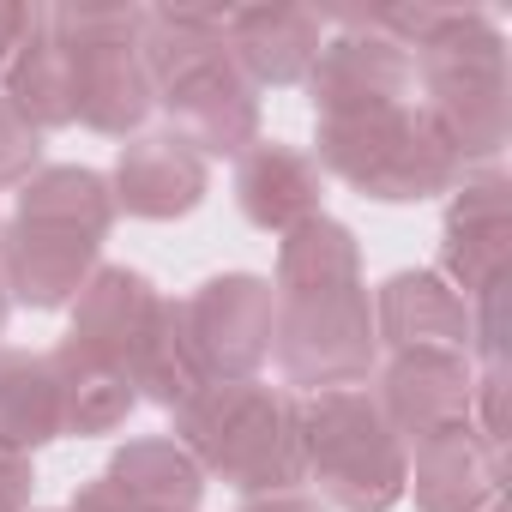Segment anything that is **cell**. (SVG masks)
<instances>
[{
    "mask_svg": "<svg viewBox=\"0 0 512 512\" xmlns=\"http://www.w3.org/2000/svg\"><path fill=\"white\" fill-rule=\"evenodd\" d=\"M49 362H55V380H61V428L67 434H115V428H127V416L139 410V392H133L127 368L97 362V356H85L73 344H55Z\"/></svg>",
    "mask_w": 512,
    "mask_h": 512,
    "instance_id": "cell-23",
    "label": "cell"
},
{
    "mask_svg": "<svg viewBox=\"0 0 512 512\" xmlns=\"http://www.w3.org/2000/svg\"><path fill=\"white\" fill-rule=\"evenodd\" d=\"M49 37L73 55V121L103 139L145 133L157 85L145 73V7H49Z\"/></svg>",
    "mask_w": 512,
    "mask_h": 512,
    "instance_id": "cell-6",
    "label": "cell"
},
{
    "mask_svg": "<svg viewBox=\"0 0 512 512\" xmlns=\"http://www.w3.org/2000/svg\"><path fill=\"white\" fill-rule=\"evenodd\" d=\"M320 175L356 187L362 199L380 205H422L458 187L464 163L446 145V133L428 121V109L392 103V109H368V115H344V121H314V151Z\"/></svg>",
    "mask_w": 512,
    "mask_h": 512,
    "instance_id": "cell-4",
    "label": "cell"
},
{
    "mask_svg": "<svg viewBox=\"0 0 512 512\" xmlns=\"http://www.w3.org/2000/svg\"><path fill=\"white\" fill-rule=\"evenodd\" d=\"M7 314H13V296H7V284H0V332H7Z\"/></svg>",
    "mask_w": 512,
    "mask_h": 512,
    "instance_id": "cell-33",
    "label": "cell"
},
{
    "mask_svg": "<svg viewBox=\"0 0 512 512\" xmlns=\"http://www.w3.org/2000/svg\"><path fill=\"white\" fill-rule=\"evenodd\" d=\"M302 85H308L314 121H344V115H368V109H392V103L416 97L410 55L386 37H368V31L326 37L314 55V73Z\"/></svg>",
    "mask_w": 512,
    "mask_h": 512,
    "instance_id": "cell-13",
    "label": "cell"
},
{
    "mask_svg": "<svg viewBox=\"0 0 512 512\" xmlns=\"http://www.w3.org/2000/svg\"><path fill=\"white\" fill-rule=\"evenodd\" d=\"M302 428V482L332 512H392L404 500L410 446L374 404V386H338L296 398Z\"/></svg>",
    "mask_w": 512,
    "mask_h": 512,
    "instance_id": "cell-5",
    "label": "cell"
},
{
    "mask_svg": "<svg viewBox=\"0 0 512 512\" xmlns=\"http://www.w3.org/2000/svg\"><path fill=\"white\" fill-rule=\"evenodd\" d=\"M488 512H506V500H494V506H488Z\"/></svg>",
    "mask_w": 512,
    "mask_h": 512,
    "instance_id": "cell-34",
    "label": "cell"
},
{
    "mask_svg": "<svg viewBox=\"0 0 512 512\" xmlns=\"http://www.w3.org/2000/svg\"><path fill=\"white\" fill-rule=\"evenodd\" d=\"M241 512H326L314 494L290 488V494H260V500H241Z\"/></svg>",
    "mask_w": 512,
    "mask_h": 512,
    "instance_id": "cell-32",
    "label": "cell"
},
{
    "mask_svg": "<svg viewBox=\"0 0 512 512\" xmlns=\"http://www.w3.org/2000/svg\"><path fill=\"white\" fill-rule=\"evenodd\" d=\"M97 266H103V241L91 235L31 223V217L0 223V284H7L13 308H31V314L73 308V296L91 284Z\"/></svg>",
    "mask_w": 512,
    "mask_h": 512,
    "instance_id": "cell-12",
    "label": "cell"
},
{
    "mask_svg": "<svg viewBox=\"0 0 512 512\" xmlns=\"http://www.w3.org/2000/svg\"><path fill=\"white\" fill-rule=\"evenodd\" d=\"M500 488H506V458L488 452L470 428L410 446L404 494L416 500V512H488Z\"/></svg>",
    "mask_w": 512,
    "mask_h": 512,
    "instance_id": "cell-18",
    "label": "cell"
},
{
    "mask_svg": "<svg viewBox=\"0 0 512 512\" xmlns=\"http://www.w3.org/2000/svg\"><path fill=\"white\" fill-rule=\"evenodd\" d=\"M223 43L235 73L253 91H290L314 73V55L326 43V19L314 7H229Z\"/></svg>",
    "mask_w": 512,
    "mask_h": 512,
    "instance_id": "cell-14",
    "label": "cell"
},
{
    "mask_svg": "<svg viewBox=\"0 0 512 512\" xmlns=\"http://www.w3.org/2000/svg\"><path fill=\"white\" fill-rule=\"evenodd\" d=\"M199 386H211V380H205V368H199V356H193L181 302L163 296L157 314H151V326H145V338H139V350H133V392H139V404L181 410Z\"/></svg>",
    "mask_w": 512,
    "mask_h": 512,
    "instance_id": "cell-24",
    "label": "cell"
},
{
    "mask_svg": "<svg viewBox=\"0 0 512 512\" xmlns=\"http://www.w3.org/2000/svg\"><path fill=\"white\" fill-rule=\"evenodd\" d=\"M512 266V181L500 169H464L440 223V278L470 302Z\"/></svg>",
    "mask_w": 512,
    "mask_h": 512,
    "instance_id": "cell-9",
    "label": "cell"
},
{
    "mask_svg": "<svg viewBox=\"0 0 512 512\" xmlns=\"http://www.w3.org/2000/svg\"><path fill=\"white\" fill-rule=\"evenodd\" d=\"M181 320L205 380H260L272 362L278 290L260 272H217L193 296H181Z\"/></svg>",
    "mask_w": 512,
    "mask_h": 512,
    "instance_id": "cell-8",
    "label": "cell"
},
{
    "mask_svg": "<svg viewBox=\"0 0 512 512\" xmlns=\"http://www.w3.org/2000/svg\"><path fill=\"white\" fill-rule=\"evenodd\" d=\"M169 440L193 452L205 482L217 476L241 500L302 488V428L296 392L266 380H211L181 410H169Z\"/></svg>",
    "mask_w": 512,
    "mask_h": 512,
    "instance_id": "cell-2",
    "label": "cell"
},
{
    "mask_svg": "<svg viewBox=\"0 0 512 512\" xmlns=\"http://www.w3.org/2000/svg\"><path fill=\"white\" fill-rule=\"evenodd\" d=\"M470 380L476 362L470 356H446V350H398L374 368V404L392 422V434L404 446H422L434 434L470 428Z\"/></svg>",
    "mask_w": 512,
    "mask_h": 512,
    "instance_id": "cell-10",
    "label": "cell"
},
{
    "mask_svg": "<svg viewBox=\"0 0 512 512\" xmlns=\"http://www.w3.org/2000/svg\"><path fill=\"white\" fill-rule=\"evenodd\" d=\"M416 103L446 133L464 169H494L512 133V73L500 19L482 7H452L446 25L410 55Z\"/></svg>",
    "mask_w": 512,
    "mask_h": 512,
    "instance_id": "cell-3",
    "label": "cell"
},
{
    "mask_svg": "<svg viewBox=\"0 0 512 512\" xmlns=\"http://www.w3.org/2000/svg\"><path fill=\"white\" fill-rule=\"evenodd\" d=\"M350 284H362V247L350 223L320 211L278 235V272H272L278 296H332Z\"/></svg>",
    "mask_w": 512,
    "mask_h": 512,
    "instance_id": "cell-20",
    "label": "cell"
},
{
    "mask_svg": "<svg viewBox=\"0 0 512 512\" xmlns=\"http://www.w3.org/2000/svg\"><path fill=\"white\" fill-rule=\"evenodd\" d=\"M43 169V133L0 97V193H19Z\"/></svg>",
    "mask_w": 512,
    "mask_h": 512,
    "instance_id": "cell-26",
    "label": "cell"
},
{
    "mask_svg": "<svg viewBox=\"0 0 512 512\" xmlns=\"http://www.w3.org/2000/svg\"><path fill=\"white\" fill-rule=\"evenodd\" d=\"M67 512H139L109 476H91L85 488H73V500H67Z\"/></svg>",
    "mask_w": 512,
    "mask_h": 512,
    "instance_id": "cell-31",
    "label": "cell"
},
{
    "mask_svg": "<svg viewBox=\"0 0 512 512\" xmlns=\"http://www.w3.org/2000/svg\"><path fill=\"white\" fill-rule=\"evenodd\" d=\"M43 19H49V7H37V0H31V7H25V0H0V67L43 31Z\"/></svg>",
    "mask_w": 512,
    "mask_h": 512,
    "instance_id": "cell-29",
    "label": "cell"
},
{
    "mask_svg": "<svg viewBox=\"0 0 512 512\" xmlns=\"http://www.w3.org/2000/svg\"><path fill=\"white\" fill-rule=\"evenodd\" d=\"M31 494H37V464L0 446V512H31Z\"/></svg>",
    "mask_w": 512,
    "mask_h": 512,
    "instance_id": "cell-30",
    "label": "cell"
},
{
    "mask_svg": "<svg viewBox=\"0 0 512 512\" xmlns=\"http://www.w3.org/2000/svg\"><path fill=\"white\" fill-rule=\"evenodd\" d=\"M506 296L512 284H488L482 296H470V356L476 368H506Z\"/></svg>",
    "mask_w": 512,
    "mask_h": 512,
    "instance_id": "cell-27",
    "label": "cell"
},
{
    "mask_svg": "<svg viewBox=\"0 0 512 512\" xmlns=\"http://www.w3.org/2000/svg\"><path fill=\"white\" fill-rule=\"evenodd\" d=\"M13 217L55 223V229L109 241V229H115L121 211H115V193H109V175H103V169H85V163H43V169L19 187Z\"/></svg>",
    "mask_w": 512,
    "mask_h": 512,
    "instance_id": "cell-21",
    "label": "cell"
},
{
    "mask_svg": "<svg viewBox=\"0 0 512 512\" xmlns=\"http://www.w3.org/2000/svg\"><path fill=\"white\" fill-rule=\"evenodd\" d=\"M374 338L386 356L398 350H446V356H470V302L434 272V266H416V272H392L374 296Z\"/></svg>",
    "mask_w": 512,
    "mask_h": 512,
    "instance_id": "cell-15",
    "label": "cell"
},
{
    "mask_svg": "<svg viewBox=\"0 0 512 512\" xmlns=\"http://www.w3.org/2000/svg\"><path fill=\"white\" fill-rule=\"evenodd\" d=\"M0 97H7L37 133L73 127V55L49 37V19L7 67H0Z\"/></svg>",
    "mask_w": 512,
    "mask_h": 512,
    "instance_id": "cell-25",
    "label": "cell"
},
{
    "mask_svg": "<svg viewBox=\"0 0 512 512\" xmlns=\"http://www.w3.org/2000/svg\"><path fill=\"white\" fill-rule=\"evenodd\" d=\"M103 476L139 512H199V500H205V470L169 434H139V440L115 446V458L103 464Z\"/></svg>",
    "mask_w": 512,
    "mask_h": 512,
    "instance_id": "cell-19",
    "label": "cell"
},
{
    "mask_svg": "<svg viewBox=\"0 0 512 512\" xmlns=\"http://www.w3.org/2000/svg\"><path fill=\"white\" fill-rule=\"evenodd\" d=\"M235 205L253 229L284 235L326 211V175L302 145L260 139L247 157H235Z\"/></svg>",
    "mask_w": 512,
    "mask_h": 512,
    "instance_id": "cell-17",
    "label": "cell"
},
{
    "mask_svg": "<svg viewBox=\"0 0 512 512\" xmlns=\"http://www.w3.org/2000/svg\"><path fill=\"white\" fill-rule=\"evenodd\" d=\"M470 434L506 458V368H476L470 380Z\"/></svg>",
    "mask_w": 512,
    "mask_h": 512,
    "instance_id": "cell-28",
    "label": "cell"
},
{
    "mask_svg": "<svg viewBox=\"0 0 512 512\" xmlns=\"http://www.w3.org/2000/svg\"><path fill=\"white\" fill-rule=\"evenodd\" d=\"M109 193L115 211L139 217V223H175L193 217L211 193V163L169 127H145L115 151L109 169Z\"/></svg>",
    "mask_w": 512,
    "mask_h": 512,
    "instance_id": "cell-11",
    "label": "cell"
},
{
    "mask_svg": "<svg viewBox=\"0 0 512 512\" xmlns=\"http://www.w3.org/2000/svg\"><path fill=\"white\" fill-rule=\"evenodd\" d=\"M31 512H43V506H31Z\"/></svg>",
    "mask_w": 512,
    "mask_h": 512,
    "instance_id": "cell-35",
    "label": "cell"
},
{
    "mask_svg": "<svg viewBox=\"0 0 512 512\" xmlns=\"http://www.w3.org/2000/svg\"><path fill=\"white\" fill-rule=\"evenodd\" d=\"M229 13V7H223ZM223 13L205 7H145V73L157 85V109L169 133H181L205 163L247 157L260 145V91H253L223 43Z\"/></svg>",
    "mask_w": 512,
    "mask_h": 512,
    "instance_id": "cell-1",
    "label": "cell"
},
{
    "mask_svg": "<svg viewBox=\"0 0 512 512\" xmlns=\"http://www.w3.org/2000/svg\"><path fill=\"white\" fill-rule=\"evenodd\" d=\"M157 302L163 296H157V284L145 272H133V266H97L91 284L67 308L73 320H67V338L61 344H73V350H85V356L115 362V368L133 374V350H139Z\"/></svg>",
    "mask_w": 512,
    "mask_h": 512,
    "instance_id": "cell-16",
    "label": "cell"
},
{
    "mask_svg": "<svg viewBox=\"0 0 512 512\" xmlns=\"http://www.w3.org/2000/svg\"><path fill=\"white\" fill-rule=\"evenodd\" d=\"M61 380L43 350H0V446L43 452L61 440Z\"/></svg>",
    "mask_w": 512,
    "mask_h": 512,
    "instance_id": "cell-22",
    "label": "cell"
},
{
    "mask_svg": "<svg viewBox=\"0 0 512 512\" xmlns=\"http://www.w3.org/2000/svg\"><path fill=\"white\" fill-rule=\"evenodd\" d=\"M272 362L284 386L308 392H338V386H368L380 368V338H374V308L368 290H332V296H278V326H272Z\"/></svg>",
    "mask_w": 512,
    "mask_h": 512,
    "instance_id": "cell-7",
    "label": "cell"
}]
</instances>
